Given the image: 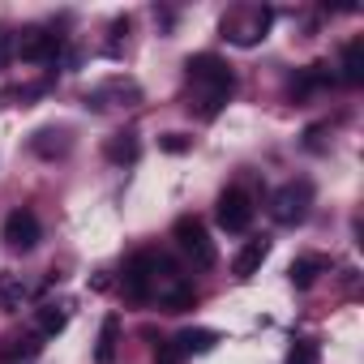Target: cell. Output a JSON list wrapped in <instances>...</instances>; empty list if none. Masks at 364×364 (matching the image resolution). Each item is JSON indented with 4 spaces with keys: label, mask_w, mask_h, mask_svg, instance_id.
<instances>
[{
    "label": "cell",
    "mask_w": 364,
    "mask_h": 364,
    "mask_svg": "<svg viewBox=\"0 0 364 364\" xmlns=\"http://www.w3.org/2000/svg\"><path fill=\"white\" fill-rule=\"evenodd\" d=\"M185 69H189V82H193V86H202L198 116H202V120H215V116L223 112V103L232 99V90H236L232 69H228L219 56H193Z\"/></svg>",
    "instance_id": "1"
},
{
    "label": "cell",
    "mask_w": 364,
    "mask_h": 364,
    "mask_svg": "<svg viewBox=\"0 0 364 364\" xmlns=\"http://www.w3.org/2000/svg\"><path fill=\"white\" fill-rule=\"evenodd\" d=\"M171 236H176V245H180V253H185L198 270H210L215 266V240H210V232H206V223L198 219V215H180L176 219V228H171Z\"/></svg>",
    "instance_id": "2"
},
{
    "label": "cell",
    "mask_w": 364,
    "mask_h": 364,
    "mask_svg": "<svg viewBox=\"0 0 364 364\" xmlns=\"http://www.w3.org/2000/svg\"><path fill=\"white\" fill-rule=\"evenodd\" d=\"M309 202H313V185H309V180H291V185H283L270 198V215L291 228V223H300L309 215Z\"/></svg>",
    "instance_id": "3"
},
{
    "label": "cell",
    "mask_w": 364,
    "mask_h": 364,
    "mask_svg": "<svg viewBox=\"0 0 364 364\" xmlns=\"http://www.w3.org/2000/svg\"><path fill=\"white\" fill-rule=\"evenodd\" d=\"M219 228L223 232H249V223H253V202H249V193L245 189H228L223 198H219Z\"/></svg>",
    "instance_id": "4"
},
{
    "label": "cell",
    "mask_w": 364,
    "mask_h": 364,
    "mask_svg": "<svg viewBox=\"0 0 364 364\" xmlns=\"http://www.w3.org/2000/svg\"><path fill=\"white\" fill-rule=\"evenodd\" d=\"M5 245L14 249V253H31L35 245H39V219L31 215V210H14L9 219H5Z\"/></svg>",
    "instance_id": "5"
},
{
    "label": "cell",
    "mask_w": 364,
    "mask_h": 364,
    "mask_svg": "<svg viewBox=\"0 0 364 364\" xmlns=\"http://www.w3.org/2000/svg\"><path fill=\"white\" fill-rule=\"evenodd\" d=\"M266 31H270V9H249L245 26L240 22H223V35L232 43H240V48H253L257 39H266Z\"/></svg>",
    "instance_id": "6"
},
{
    "label": "cell",
    "mask_w": 364,
    "mask_h": 364,
    "mask_svg": "<svg viewBox=\"0 0 364 364\" xmlns=\"http://www.w3.org/2000/svg\"><path fill=\"white\" fill-rule=\"evenodd\" d=\"M56 52H60V39H56V35H48V31H39V26L22 31V39H18V56H22V60H31V65L56 60Z\"/></svg>",
    "instance_id": "7"
},
{
    "label": "cell",
    "mask_w": 364,
    "mask_h": 364,
    "mask_svg": "<svg viewBox=\"0 0 364 364\" xmlns=\"http://www.w3.org/2000/svg\"><path fill=\"white\" fill-rule=\"evenodd\" d=\"M124 291L133 300H150L154 296V253H137L124 270Z\"/></svg>",
    "instance_id": "8"
},
{
    "label": "cell",
    "mask_w": 364,
    "mask_h": 364,
    "mask_svg": "<svg viewBox=\"0 0 364 364\" xmlns=\"http://www.w3.org/2000/svg\"><path fill=\"white\" fill-rule=\"evenodd\" d=\"M219 343V334L215 330H180L176 338H171V347H176V355H202V351H210Z\"/></svg>",
    "instance_id": "9"
},
{
    "label": "cell",
    "mask_w": 364,
    "mask_h": 364,
    "mask_svg": "<svg viewBox=\"0 0 364 364\" xmlns=\"http://www.w3.org/2000/svg\"><path fill=\"white\" fill-rule=\"evenodd\" d=\"M266 253H270V240H249L240 253H236V262H232V270H236V279H253L257 270H262V262H266Z\"/></svg>",
    "instance_id": "10"
},
{
    "label": "cell",
    "mask_w": 364,
    "mask_h": 364,
    "mask_svg": "<svg viewBox=\"0 0 364 364\" xmlns=\"http://www.w3.org/2000/svg\"><path fill=\"white\" fill-rule=\"evenodd\" d=\"M343 82L347 86L364 82V39H347L343 43Z\"/></svg>",
    "instance_id": "11"
},
{
    "label": "cell",
    "mask_w": 364,
    "mask_h": 364,
    "mask_svg": "<svg viewBox=\"0 0 364 364\" xmlns=\"http://www.w3.org/2000/svg\"><path fill=\"white\" fill-rule=\"evenodd\" d=\"M321 270H330V262H326V257H296V262L287 266V279L304 291V287H313V283H317V274H321Z\"/></svg>",
    "instance_id": "12"
},
{
    "label": "cell",
    "mask_w": 364,
    "mask_h": 364,
    "mask_svg": "<svg viewBox=\"0 0 364 364\" xmlns=\"http://www.w3.org/2000/svg\"><path fill=\"white\" fill-rule=\"evenodd\" d=\"M103 154H107V163L124 167V163H133V159H137V137H133V133H116V137H107V141H103Z\"/></svg>",
    "instance_id": "13"
},
{
    "label": "cell",
    "mask_w": 364,
    "mask_h": 364,
    "mask_svg": "<svg viewBox=\"0 0 364 364\" xmlns=\"http://www.w3.org/2000/svg\"><path fill=\"white\" fill-rule=\"evenodd\" d=\"M35 154H43V159H60L65 150H69V133H60V129H43V133H35Z\"/></svg>",
    "instance_id": "14"
},
{
    "label": "cell",
    "mask_w": 364,
    "mask_h": 364,
    "mask_svg": "<svg viewBox=\"0 0 364 364\" xmlns=\"http://www.w3.org/2000/svg\"><path fill=\"white\" fill-rule=\"evenodd\" d=\"M116 334H120V317L112 313V317H103V330H99V347H95V360H99V364H112V355H116Z\"/></svg>",
    "instance_id": "15"
},
{
    "label": "cell",
    "mask_w": 364,
    "mask_h": 364,
    "mask_svg": "<svg viewBox=\"0 0 364 364\" xmlns=\"http://www.w3.org/2000/svg\"><path fill=\"white\" fill-rule=\"evenodd\" d=\"M26 300V283L14 274H0V309H18Z\"/></svg>",
    "instance_id": "16"
},
{
    "label": "cell",
    "mask_w": 364,
    "mask_h": 364,
    "mask_svg": "<svg viewBox=\"0 0 364 364\" xmlns=\"http://www.w3.org/2000/svg\"><path fill=\"white\" fill-rule=\"evenodd\" d=\"M283 364H321V347H317L313 338H296V347L287 351Z\"/></svg>",
    "instance_id": "17"
},
{
    "label": "cell",
    "mask_w": 364,
    "mask_h": 364,
    "mask_svg": "<svg viewBox=\"0 0 364 364\" xmlns=\"http://www.w3.org/2000/svg\"><path fill=\"white\" fill-rule=\"evenodd\" d=\"M69 326V317L60 309H39V334H60Z\"/></svg>",
    "instance_id": "18"
},
{
    "label": "cell",
    "mask_w": 364,
    "mask_h": 364,
    "mask_svg": "<svg viewBox=\"0 0 364 364\" xmlns=\"http://www.w3.org/2000/svg\"><path fill=\"white\" fill-rule=\"evenodd\" d=\"M159 146H163L167 154H185V150H189L193 141H189L185 133H163V137H159Z\"/></svg>",
    "instance_id": "19"
},
{
    "label": "cell",
    "mask_w": 364,
    "mask_h": 364,
    "mask_svg": "<svg viewBox=\"0 0 364 364\" xmlns=\"http://www.w3.org/2000/svg\"><path fill=\"white\" fill-rule=\"evenodd\" d=\"M9 48H14V39L0 35V69H5V60H9Z\"/></svg>",
    "instance_id": "20"
},
{
    "label": "cell",
    "mask_w": 364,
    "mask_h": 364,
    "mask_svg": "<svg viewBox=\"0 0 364 364\" xmlns=\"http://www.w3.org/2000/svg\"><path fill=\"white\" fill-rule=\"evenodd\" d=\"M90 287H95V291H107V287H112V279H107V270H103V274H95V279H90Z\"/></svg>",
    "instance_id": "21"
}]
</instances>
